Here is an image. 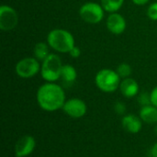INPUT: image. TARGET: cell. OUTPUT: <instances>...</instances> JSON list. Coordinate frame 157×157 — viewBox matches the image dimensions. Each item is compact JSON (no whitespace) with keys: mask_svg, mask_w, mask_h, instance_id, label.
<instances>
[{"mask_svg":"<svg viewBox=\"0 0 157 157\" xmlns=\"http://www.w3.org/2000/svg\"><path fill=\"white\" fill-rule=\"evenodd\" d=\"M121 78L111 69H102L95 76V84L99 90L105 93H113L120 88Z\"/></svg>","mask_w":157,"mask_h":157,"instance_id":"cell-3","label":"cell"},{"mask_svg":"<svg viewBox=\"0 0 157 157\" xmlns=\"http://www.w3.org/2000/svg\"><path fill=\"white\" fill-rule=\"evenodd\" d=\"M151 155L152 157H157V142L151 148Z\"/></svg>","mask_w":157,"mask_h":157,"instance_id":"cell-23","label":"cell"},{"mask_svg":"<svg viewBox=\"0 0 157 157\" xmlns=\"http://www.w3.org/2000/svg\"><path fill=\"white\" fill-rule=\"evenodd\" d=\"M156 1H157V0H156Z\"/></svg>","mask_w":157,"mask_h":157,"instance_id":"cell-26","label":"cell"},{"mask_svg":"<svg viewBox=\"0 0 157 157\" xmlns=\"http://www.w3.org/2000/svg\"><path fill=\"white\" fill-rule=\"evenodd\" d=\"M63 65L59 55L51 53L44 61H42L40 66V75L42 79L51 83H55L57 80L61 79Z\"/></svg>","mask_w":157,"mask_h":157,"instance_id":"cell-4","label":"cell"},{"mask_svg":"<svg viewBox=\"0 0 157 157\" xmlns=\"http://www.w3.org/2000/svg\"><path fill=\"white\" fill-rule=\"evenodd\" d=\"M104 8L95 2L85 3L79 9L80 17L88 24H98L104 17Z\"/></svg>","mask_w":157,"mask_h":157,"instance_id":"cell-5","label":"cell"},{"mask_svg":"<svg viewBox=\"0 0 157 157\" xmlns=\"http://www.w3.org/2000/svg\"><path fill=\"white\" fill-rule=\"evenodd\" d=\"M150 93H151V103L152 105L157 108V86L153 88V90Z\"/></svg>","mask_w":157,"mask_h":157,"instance_id":"cell-22","label":"cell"},{"mask_svg":"<svg viewBox=\"0 0 157 157\" xmlns=\"http://www.w3.org/2000/svg\"><path fill=\"white\" fill-rule=\"evenodd\" d=\"M113 109H114L115 113L118 114V115H121V116H124L125 113H126V110H127L126 105L122 101H117L114 104Z\"/></svg>","mask_w":157,"mask_h":157,"instance_id":"cell-19","label":"cell"},{"mask_svg":"<svg viewBox=\"0 0 157 157\" xmlns=\"http://www.w3.org/2000/svg\"><path fill=\"white\" fill-rule=\"evenodd\" d=\"M116 72L118 73V75H120V77L121 79H124V78H128V77L131 76V75L132 73V66L129 63H122L117 67Z\"/></svg>","mask_w":157,"mask_h":157,"instance_id":"cell-17","label":"cell"},{"mask_svg":"<svg viewBox=\"0 0 157 157\" xmlns=\"http://www.w3.org/2000/svg\"><path fill=\"white\" fill-rule=\"evenodd\" d=\"M147 16L152 20H157V1L149 6L147 9Z\"/></svg>","mask_w":157,"mask_h":157,"instance_id":"cell-20","label":"cell"},{"mask_svg":"<svg viewBox=\"0 0 157 157\" xmlns=\"http://www.w3.org/2000/svg\"><path fill=\"white\" fill-rule=\"evenodd\" d=\"M155 125H156V127H155V132L157 133V124H155Z\"/></svg>","mask_w":157,"mask_h":157,"instance_id":"cell-25","label":"cell"},{"mask_svg":"<svg viewBox=\"0 0 157 157\" xmlns=\"http://www.w3.org/2000/svg\"><path fill=\"white\" fill-rule=\"evenodd\" d=\"M120 91L123 97L127 98H132L137 97L140 93V86L138 82L131 77L124 78L121 80L120 85Z\"/></svg>","mask_w":157,"mask_h":157,"instance_id":"cell-12","label":"cell"},{"mask_svg":"<svg viewBox=\"0 0 157 157\" xmlns=\"http://www.w3.org/2000/svg\"><path fill=\"white\" fill-rule=\"evenodd\" d=\"M49 44L45 43V42H38L35 44L34 49H33V54L34 57L38 60V61H44L51 53H50V50H49Z\"/></svg>","mask_w":157,"mask_h":157,"instance_id":"cell-15","label":"cell"},{"mask_svg":"<svg viewBox=\"0 0 157 157\" xmlns=\"http://www.w3.org/2000/svg\"><path fill=\"white\" fill-rule=\"evenodd\" d=\"M49 46L57 52L66 53L75 46V38L71 32L63 29H54L47 36Z\"/></svg>","mask_w":157,"mask_h":157,"instance_id":"cell-2","label":"cell"},{"mask_svg":"<svg viewBox=\"0 0 157 157\" xmlns=\"http://www.w3.org/2000/svg\"><path fill=\"white\" fill-rule=\"evenodd\" d=\"M137 100L138 103L144 107V106H147V105H151V93L144 91V92H140L137 96Z\"/></svg>","mask_w":157,"mask_h":157,"instance_id":"cell-18","label":"cell"},{"mask_svg":"<svg viewBox=\"0 0 157 157\" xmlns=\"http://www.w3.org/2000/svg\"><path fill=\"white\" fill-rule=\"evenodd\" d=\"M107 29H109V32L115 34V35H120L123 33L126 29V19L123 17L122 15L115 12V13H110L107 18Z\"/></svg>","mask_w":157,"mask_h":157,"instance_id":"cell-10","label":"cell"},{"mask_svg":"<svg viewBox=\"0 0 157 157\" xmlns=\"http://www.w3.org/2000/svg\"><path fill=\"white\" fill-rule=\"evenodd\" d=\"M77 77V72L75 68L71 65V64H63L62 68V73H61V79L62 81L69 86L75 83Z\"/></svg>","mask_w":157,"mask_h":157,"instance_id":"cell-14","label":"cell"},{"mask_svg":"<svg viewBox=\"0 0 157 157\" xmlns=\"http://www.w3.org/2000/svg\"><path fill=\"white\" fill-rule=\"evenodd\" d=\"M63 111L73 119H80L83 118L87 112V106L84 100L78 98H69L65 101Z\"/></svg>","mask_w":157,"mask_h":157,"instance_id":"cell-8","label":"cell"},{"mask_svg":"<svg viewBox=\"0 0 157 157\" xmlns=\"http://www.w3.org/2000/svg\"><path fill=\"white\" fill-rule=\"evenodd\" d=\"M124 0H100V5L105 11L109 13L118 12L123 6Z\"/></svg>","mask_w":157,"mask_h":157,"instance_id":"cell-16","label":"cell"},{"mask_svg":"<svg viewBox=\"0 0 157 157\" xmlns=\"http://www.w3.org/2000/svg\"><path fill=\"white\" fill-rule=\"evenodd\" d=\"M139 116L143 122L151 125L157 124V108L152 104L142 107L139 111Z\"/></svg>","mask_w":157,"mask_h":157,"instance_id":"cell-13","label":"cell"},{"mask_svg":"<svg viewBox=\"0 0 157 157\" xmlns=\"http://www.w3.org/2000/svg\"><path fill=\"white\" fill-rule=\"evenodd\" d=\"M18 23L17 11L10 6L2 5L0 6V29L2 31H10L14 29Z\"/></svg>","mask_w":157,"mask_h":157,"instance_id":"cell-7","label":"cell"},{"mask_svg":"<svg viewBox=\"0 0 157 157\" xmlns=\"http://www.w3.org/2000/svg\"><path fill=\"white\" fill-rule=\"evenodd\" d=\"M150 0H132V2L137 5V6H144L145 4H147Z\"/></svg>","mask_w":157,"mask_h":157,"instance_id":"cell-24","label":"cell"},{"mask_svg":"<svg viewBox=\"0 0 157 157\" xmlns=\"http://www.w3.org/2000/svg\"><path fill=\"white\" fill-rule=\"evenodd\" d=\"M37 145L36 140L32 135H23L15 144L14 153L16 157L29 156L35 150Z\"/></svg>","mask_w":157,"mask_h":157,"instance_id":"cell-9","label":"cell"},{"mask_svg":"<svg viewBox=\"0 0 157 157\" xmlns=\"http://www.w3.org/2000/svg\"><path fill=\"white\" fill-rule=\"evenodd\" d=\"M121 126L127 132L136 134L142 130L143 121L140 116L134 114H125L121 119Z\"/></svg>","mask_w":157,"mask_h":157,"instance_id":"cell-11","label":"cell"},{"mask_svg":"<svg viewBox=\"0 0 157 157\" xmlns=\"http://www.w3.org/2000/svg\"><path fill=\"white\" fill-rule=\"evenodd\" d=\"M69 54H70V56L73 57V58H79L80 55H81V50H80L79 47L75 46V47L69 52Z\"/></svg>","mask_w":157,"mask_h":157,"instance_id":"cell-21","label":"cell"},{"mask_svg":"<svg viewBox=\"0 0 157 157\" xmlns=\"http://www.w3.org/2000/svg\"><path fill=\"white\" fill-rule=\"evenodd\" d=\"M36 98L40 108L48 112L62 109L66 101L63 88L58 84L51 82H46L39 87Z\"/></svg>","mask_w":157,"mask_h":157,"instance_id":"cell-1","label":"cell"},{"mask_svg":"<svg viewBox=\"0 0 157 157\" xmlns=\"http://www.w3.org/2000/svg\"><path fill=\"white\" fill-rule=\"evenodd\" d=\"M40 64L35 57H25L19 60L16 66V74L24 79L31 78L40 72Z\"/></svg>","mask_w":157,"mask_h":157,"instance_id":"cell-6","label":"cell"}]
</instances>
